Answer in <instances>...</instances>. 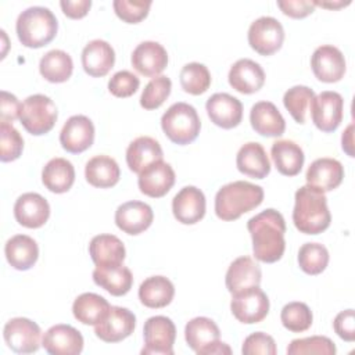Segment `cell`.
Returning <instances> with one entry per match:
<instances>
[{
	"label": "cell",
	"instance_id": "1",
	"mask_svg": "<svg viewBox=\"0 0 355 355\" xmlns=\"http://www.w3.org/2000/svg\"><path fill=\"white\" fill-rule=\"evenodd\" d=\"M247 229L252 239L254 257L265 263L277 262L286 250V222L283 215L268 208L247 222Z\"/></svg>",
	"mask_w": 355,
	"mask_h": 355
},
{
	"label": "cell",
	"instance_id": "35",
	"mask_svg": "<svg viewBox=\"0 0 355 355\" xmlns=\"http://www.w3.org/2000/svg\"><path fill=\"white\" fill-rule=\"evenodd\" d=\"M89 254L96 265H118L126 255L121 239L114 234H97L90 240Z\"/></svg>",
	"mask_w": 355,
	"mask_h": 355
},
{
	"label": "cell",
	"instance_id": "11",
	"mask_svg": "<svg viewBox=\"0 0 355 355\" xmlns=\"http://www.w3.org/2000/svg\"><path fill=\"white\" fill-rule=\"evenodd\" d=\"M248 44L261 55H272L284 42L283 25L273 17H259L248 28Z\"/></svg>",
	"mask_w": 355,
	"mask_h": 355
},
{
	"label": "cell",
	"instance_id": "21",
	"mask_svg": "<svg viewBox=\"0 0 355 355\" xmlns=\"http://www.w3.org/2000/svg\"><path fill=\"white\" fill-rule=\"evenodd\" d=\"M154 219L151 207L143 201H128L115 211V225L126 234L136 236L147 230Z\"/></svg>",
	"mask_w": 355,
	"mask_h": 355
},
{
	"label": "cell",
	"instance_id": "36",
	"mask_svg": "<svg viewBox=\"0 0 355 355\" xmlns=\"http://www.w3.org/2000/svg\"><path fill=\"white\" fill-rule=\"evenodd\" d=\"M175 295L173 283L165 276H150L139 287V300L147 308H164Z\"/></svg>",
	"mask_w": 355,
	"mask_h": 355
},
{
	"label": "cell",
	"instance_id": "10",
	"mask_svg": "<svg viewBox=\"0 0 355 355\" xmlns=\"http://www.w3.org/2000/svg\"><path fill=\"white\" fill-rule=\"evenodd\" d=\"M144 348L141 354L172 355L176 338V327L173 322L162 315L151 316L143 327Z\"/></svg>",
	"mask_w": 355,
	"mask_h": 355
},
{
	"label": "cell",
	"instance_id": "9",
	"mask_svg": "<svg viewBox=\"0 0 355 355\" xmlns=\"http://www.w3.org/2000/svg\"><path fill=\"white\" fill-rule=\"evenodd\" d=\"M7 347L17 354H32L40 348L42 330L28 318H12L3 329Z\"/></svg>",
	"mask_w": 355,
	"mask_h": 355
},
{
	"label": "cell",
	"instance_id": "4",
	"mask_svg": "<svg viewBox=\"0 0 355 355\" xmlns=\"http://www.w3.org/2000/svg\"><path fill=\"white\" fill-rule=\"evenodd\" d=\"M18 40L29 49H40L49 44L57 35L58 22L47 7L33 6L24 10L15 24Z\"/></svg>",
	"mask_w": 355,
	"mask_h": 355
},
{
	"label": "cell",
	"instance_id": "7",
	"mask_svg": "<svg viewBox=\"0 0 355 355\" xmlns=\"http://www.w3.org/2000/svg\"><path fill=\"white\" fill-rule=\"evenodd\" d=\"M57 107L44 94H32L21 105L19 122L25 130L33 136L49 133L57 121Z\"/></svg>",
	"mask_w": 355,
	"mask_h": 355
},
{
	"label": "cell",
	"instance_id": "38",
	"mask_svg": "<svg viewBox=\"0 0 355 355\" xmlns=\"http://www.w3.org/2000/svg\"><path fill=\"white\" fill-rule=\"evenodd\" d=\"M40 75L51 83L67 82L73 71V62L68 53L64 50H50L47 51L39 62Z\"/></svg>",
	"mask_w": 355,
	"mask_h": 355
},
{
	"label": "cell",
	"instance_id": "31",
	"mask_svg": "<svg viewBox=\"0 0 355 355\" xmlns=\"http://www.w3.org/2000/svg\"><path fill=\"white\" fill-rule=\"evenodd\" d=\"M7 262L17 270L31 269L39 258L37 243L26 234H15L4 245Z\"/></svg>",
	"mask_w": 355,
	"mask_h": 355
},
{
	"label": "cell",
	"instance_id": "27",
	"mask_svg": "<svg viewBox=\"0 0 355 355\" xmlns=\"http://www.w3.org/2000/svg\"><path fill=\"white\" fill-rule=\"evenodd\" d=\"M250 122L252 129L265 137H279L286 130V121L270 101H258L251 107Z\"/></svg>",
	"mask_w": 355,
	"mask_h": 355
},
{
	"label": "cell",
	"instance_id": "23",
	"mask_svg": "<svg viewBox=\"0 0 355 355\" xmlns=\"http://www.w3.org/2000/svg\"><path fill=\"white\" fill-rule=\"evenodd\" d=\"M227 79L236 92L252 94L263 86L265 72L258 62L250 58H240L230 67Z\"/></svg>",
	"mask_w": 355,
	"mask_h": 355
},
{
	"label": "cell",
	"instance_id": "2",
	"mask_svg": "<svg viewBox=\"0 0 355 355\" xmlns=\"http://www.w3.org/2000/svg\"><path fill=\"white\" fill-rule=\"evenodd\" d=\"M294 200L293 222L297 230L305 234H319L330 226L331 215L324 193L302 186L295 191Z\"/></svg>",
	"mask_w": 355,
	"mask_h": 355
},
{
	"label": "cell",
	"instance_id": "26",
	"mask_svg": "<svg viewBox=\"0 0 355 355\" xmlns=\"http://www.w3.org/2000/svg\"><path fill=\"white\" fill-rule=\"evenodd\" d=\"M262 272L259 265L251 257H239L227 268L225 283L230 294H236L250 287L261 284Z\"/></svg>",
	"mask_w": 355,
	"mask_h": 355
},
{
	"label": "cell",
	"instance_id": "41",
	"mask_svg": "<svg viewBox=\"0 0 355 355\" xmlns=\"http://www.w3.org/2000/svg\"><path fill=\"white\" fill-rule=\"evenodd\" d=\"M329 263V251L320 243H305L298 251V265L306 275L322 273Z\"/></svg>",
	"mask_w": 355,
	"mask_h": 355
},
{
	"label": "cell",
	"instance_id": "17",
	"mask_svg": "<svg viewBox=\"0 0 355 355\" xmlns=\"http://www.w3.org/2000/svg\"><path fill=\"white\" fill-rule=\"evenodd\" d=\"M83 336L71 324H54L42 338V345L51 355H78L83 349Z\"/></svg>",
	"mask_w": 355,
	"mask_h": 355
},
{
	"label": "cell",
	"instance_id": "42",
	"mask_svg": "<svg viewBox=\"0 0 355 355\" xmlns=\"http://www.w3.org/2000/svg\"><path fill=\"white\" fill-rule=\"evenodd\" d=\"M282 324L293 333H301L312 326V311L304 302H288L283 306L280 312Z\"/></svg>",
	"mask_w": 355,
	"mask_h": 355
},
{
	"label": "cell",
	"instance_id": "49",
	"mask_svg": "<svg viewBox=\"0 0 355 355\" xmlns=\"http://www.w3.org/2000/svg\"><path fill=\"white\" fill-rule=\"evenodd\" d=\"M334 331L337 336L348 343L355 340V315L354 309H345L340 312L333 322Z\"/></svg>",
	"mask_w": 355,
	"mask_h": 355
},
{
	"label": "cell",
	"instance_id": "8",
	"mask_svg": "<svg viewBox=\"0 0 355 355\" xmlns=\"http://www.w3.org/2000/svg\"><path fill=\"white\" fill-rule=\"evenodd\" d=\"M230 311L233 316L245 324L262 322L269 312V298L258 287H250L232 294Z\"/></svg>",
	"mask_w": 355,
	"mask_h": 355
},
{
	"label": "cell",
	"instance_id": "39",
	"mask_svg": "<svg viewBox=\"0 0 355 355\" xmlns=\"http://www.w3.org/2000/svg\"><path fill=\"white\" fill-rule=\"evenodd\" d=\"M315 98V92L302 85L293 86L283 96V104L290 112L293 119L298 123H305L306 112L311 108V103Z\"/></svg>",
	"mask_w": 355,
	"mask_h": 355
},
{
	"label": "cell",
	"instance_id": "32",
	"mask_svg": "<svg viewBox=\"0 0 355 355\" xmlns=\"http://www.w3.org/2000/svg\"><path fill=\"white\" fill-rule=\"evenodd\" d=\"M270 157L276 169L284 176H295L305 161L302 148L293 140H277L270 147Z\"/></svg>",
	"mask_w": 355,
	"mask_h": 355
},
{
	"label": "cell",
	"instance_id": "50",
	"mask_svg": "<svg viewBox=\"0 0 355 355\" xmlns=\"http://www.w3.org/2000/svg\"><path fill=\"white\" fill-rule=\"evenodd\" d=\"M277 7L290 18H305L313 12L315 4L309 0H279Z\"/></svg>",
	"mask_w": 355,
	"mask_h": 355
},
{
	"label": "cell",
	"instance_id": "16",
	"mask_svg": "<svg viewBox=\"0 0 355 355\" xmlns=\"http://www.w3.org/2000/svg\"><path fill=\"white\" fill-rule=\"evenodd\" d=\"M207 114L212 123L222 129H233L243 119L241 101L229 93H215L205 103Z\"/></svg>",
	"mask_w": 355,
	"mask_h": 355
},
{
	"label": "cell",
	"instance_id": "33",
	"mask_svg": "<svg viewBox=\"0 0 355 355\" xmlns=\"http://www.w3.org/2000/svg\"><path fill=\"white\" fill-rule=\"evenodd\" d=\"M42 182L51 193H67L75 182V168L72 162L61 157L50 159L42 171Z\"/></svg>",
	"mask_w": 355,
	"mask_h": 355
},
{
	"label": "cell",
	"instance_id": "30",
	"mask_svg": "<svg viewBox=\"0 0 355 355\" xmlns=\"http://www.w3.org/2000/svg\"><path fill=\"white\" fill-rule=\"evenodd\" d=\"M237 169L250 178L263 179L270 172V161L262 144L248 141L240 147L236 155Z\"/></svg>",
	"mask_w": 355,
	"mask_h": 355
},
{
	"label": "cell",
	"instance_id": "52",
	"mask_svg": "<svg viewBox=\"0 0 355 355\" xmlns=\"http://www.w3.org/2000/svg\"><path fill=\"white\" fill-rule=\"evenodd\" d=\"M60 6H61V10L62 12L68 17V18H72V19H79V18H83L90 7H92V1L90 0H62L60 1Z\"/></svg>",
	"mask_w": 355,
	"mask_h": 355
},
{
	"label": "cell",
	"instance_id": "25",
	"mask_svg": "<svg viewBox=\"0 0 355 355\" xmlns=\"http://www.w3.org/2000/svg\"><path fill=\"white\" fill-rule=\"evenodd\" d=\"M139 189L151 198L164 197L175 184V171L168 162L158 161L139 173Z\"/></svg>",
	"mask_w": 355,
	"mask_h": 355
},
{
	"label": "cell",
	"instance_id": "12",
	"mask_svg": "<svg viewBox=\"0 0 355 355\" xmlns=\"http://www.w3.org/2000/svg\"><path fill=\"white\" fill-rule=\"evenodd\" d=\"M311 116L315 126L324 132H334L344 116V98L340 93L324 90L311 103Z\"/></svg>",
	"mask_w": 355,
	"mask_h": 355
},
{
	"label": "cell",
	"instance_id": "24",
	"mask_svg": "<svg viewBox=\"0 0 355 355\" xmlns=\"http://www.w3.org/2000/svg\"><path fill=\"white\" fill-rule=\"evenodd\" d=\"M82 67L89 76H105L115 64V51L112 46L101 39L89 42L82 50Z\"/></svg>",
	"mask_w": 355,
	"mask_h": 355
},
{
	"label": "cell",
	"instance_id": "19",
	"mask_svg": "<svg viewBox=\"0 0 355 355\" xmlns=\"http://www.w3.org/2000/svg\"><path fill=\"white\" fill-rule=\"evenodd\" d=\"M205 196L196 186L183 187L172 200L173 216L183 225L200 222L205 215Z\"/></svg>",
	"mask_w": 355,
	"mask_h": 355
},
{
	"label": "cell",
	"instance_id": "13",
	"mask_svg": "<svg viewBox=\"0 0 355 355\" xmlns=\"http://www.w3.org/2000/svg\"><path fill=\"white\" fill-rule=\"evenodd\" d=\"M136 327V316L122 306H111L105 318L94 326L96 336L104 343H119L129 337Z\"/></svg>",
	"mask_w": 355,
	"mask_h": 355
},
{
	"label": "cell",
	"instance_id": "40",
	"mask_svg": "<svg viewBox=\"0 0 355 355\" xmlns=\"http://www.w3.org/2000/svg\"><path fill=\"white\" fill-rule=\"evenodd\" d=\"M182 89L193 96L205 93L211 85V73L204 64L189 62L186 64L179 75Z\"/></svg>",
	"mask_w": 355,
	"mask_h": 355
},
{
	"label": "cell",
	"instance_id": "47",
	"mask_svg": "<svg viewBox=\"0 0 355 355\" xmlns=\"http://www.w3.org/2000/svg\"><path fill=\"white\" fill-rule=\"evenodd\" d=\"M140 86V79L130 71H118L108 80V90L112 96L125 98L130 97L137 92Z\"/></svg>",
	"mask_w": 355,
	"mask_h": 355
},
{
	"label": "cell",
	"instance_id": "34",
	"mask_svg": "<svg viewBox=\"0 0 355 355\" xmlns=\"http://www.w3.org/2000/svg\"><path fill=\"white\" fill-rule=\"evenodd\" d=\"M121 171L116 161L108 155H96L86 162L85 178L89 184L108 189L119 182Z\"/></svg>",
	"mask_w": 355,
	"mask_h": 355
},
{
	"label": "cell",
	"instance_id": "48",
	"mask_svg": "<svg viewBox=\"0 0 355 355\" xmlns=\"http://www.w3.org/2000/svg\"><path fill=\"white\" fill-rule=\"evenodd\" d=\"M241 352L244 355H275L277 352V348L272 336L262 331H255L244 340Z\"/></svg>",
	"mask_w": 355,
	"mask_h": 355
},
{
	"label": "cell",
	"instance_id": "46",
	"mask_svg": "<svg viewBox=\"0 0 355 355\" xmlns=\"http://www.w3.org/2000/svg\"><path fill=\"white\" fill-rule=\"evenodd\" d=\"M114 11L119 19L126 24H139L150 11V0H115L112 3Z\"/></svg>",
	"mask_w": 355,
	"mask_h": 355
},
{
	"label": "cell",
	"instance_id": "29",
	"mask_svg": "<svg viewBox=\"0 0 355 355\" xmlns=\"http://www.w3.org/2000/svg\"><path fill=\"white\" fill-rule=\"evenodd\" d=\"M164 153L159 143L150 136L136 137L126 148V164L135 173H141L150 165L162 161Z\"/></svg>",
	"mask_w": 355,
	"mask_h": 355
},
{
	"label": "cell",
	"instance_id": "6",
	"mask_svg": "<svg viewBox=\"0 0 355 355\" xmlns=\"http://www.w3.org/2000/svg\"><path fill=\"white\" fill-rule=\"evenodd\" d=\"M184 338L187 345L198 355L232 354L230 347L219 340L220 331L216 323L205 316H197L187 322Z\"/></svg>",
	"mask_w": 355,
	"mask_h": 355
},
{
	"label": "cell",
	"instance_id": "3",
	"mask_svg": "<svg viewBox=\"0 0 355 355\" xmlns=\"http://www.w3.org/2000/svg\"><path fill=\"white\" fill-rule=\"evenodd\" d=\"M263 189L244 180H236L222 186L215 196V214L222 220H236L243 214L261 205Z\"/></svg>",
	"mask_w": 355,
	"mask_h": 355
},
{
	"label": "cell",
	"instance_id": "5",
	"mask_svg": "<svg viewBox=\"0 0 355 355\" xmlns=\"http://www.w3.org/2000/svg\"><path fill=\"white\" fill-rule=\"evenodd\" d=\"M161 128L172 143L186 146L197 139L201 129V121L193 105L180 101L172 104L164 112Z\"/></svg>",
	"mask_w": 355,
	"mask_h": 355
},
{
	"label": "cell",
	"instance_id": "20",
	"mask_svg": "<svg viewBox=\"0 0 355 355\" xmlns=\"http://www.w3.org/2000/svg\"><path fill=\"white\" fill-rule=\"evenodd\" d=\"M15 220L28 229L42 227L50 216V205L39 193H24L14 204Z\"/></svg>",
	"mask_w": 355,
	"mask_h": 355
},
{
	"label": "cell",
	"instance_id": "22",
	"mask_svg": "<svg viewBox=\"0 0 355 355\" xmlns=\"http://www.w3.org/2000/svg\"><path fill=\"white\" fill-rule=\"evenodd\" d=\"M132 67L143 76L155 78L168 65V53L158 42H141L132 53Z\"/></svg>",
	"mask_w": 355,
	"mask_h": 355
},
{
	"label": "cell",
	"instance_id": "45",
	"mask_svg": "<svg viewBox=\"0 0 355 355\" xmlns=\"http://www.w3.org/2000/svg\"><path fill=\"white\" fill-rule=\"evenodd\" d=\"M24 150V139L12 123H0V159L11 162L21 157Z\"/></svg>",
	"mask_w": 355,
	"mask_h": 355
},
{
	"label": "cell",
	"instance_id": "44",
	"mask_svg": "<svg viewBox=\"0 0 355 355\" xmlns=\"http://www.w3.org/2000/svg\"><path fill=\"white\" fill-rule=\"evenodd\" d=\"M334 343L324 336H311L305 338H295L287 347L288 355H305V354H319V355H334Z\"/></svg>",
	"mask_w": 355,
	"mask_h": 355
},
{
	"label": "cell",
	"instance_id": "18",
	"mask_svg": "<svg viewBox=\"0 0 355 355\" xmlns=\"http://www.w3.org/2000/svg\"><path fill=\"white\" fill-rule=\"evenodd\" d=\"M306 186L322 193L337 189L344 179V166L334 158H318L306 169Z\"/></svg>",
	"mask_w": 355,
	"mask_h": 355
},
{
	"label": "cell",
	"instance_id": "28",
	"mask_svg": "<svg viewBox=\"0 0 355 355\" xmlns=\"http://www.w3.org/2000/svg\"><path fill=\"white\" fill-rule=\"evenodd\" d=\"M93 282L115 297L125 295L133 284V275L129 268L118 265H96L93 270Z\"/></svg>",
	"mask_w": 355,
	"mask_h": 355
},
{
	"label": "cell",
	"instance_id": "15",
	"mask_svg": "<svg viewBox=\"0 0 355 355\" xmlns=\"http://www.w3.org/2000/svg\"><path fill=\"white\" fill-rule=\"evenodd\" d=\"M94 141V125L85 115H72L60 132L62 148L71 154L86 151Z\"/></svg>",
	"mask_w": 355,
	"mask_h": 355
},
{
	"label": "cell",
	"instance_id": "54",
	"mask_svg": "<svg viewBox=\"0 0 355 355\" xmlns=\"http://www.w3.org/2000/svg\"><path fill=\"white\" fill-rule=\"evenodd\" d=\"M351 1H347V3H344V1H337V3H331V1H313V4L315 6H320V7H323V8H340V7H345V6H348Z\"/></svg>",
	"mask_w": 355,
	"mask_h": 355
},
{
	"label": "cell",
	"instance_id": "51",
	"mask_svg": "<svg viewBox=\"0 0 355 355\" xmlns=\"http://www.w3.org/2000/svg\"><path fill=\"white\" fill-rule=\"evenodd\" d=\"M1 98H0V118L1 122L6 123H12L15 119H19V114H21V103L18 101V98L6 92L1 90Z\"/></svg>",
	"mask_w": 355,
	"mask_h": 355
},
{
	"label": "cell",
	"instance_id": "14",
	"mask_svg": "<svg viewBox=\"0 0 355 355\" xmlns=\"http://www.w3.org/2000/svg\"><path fill=\"white\" fill-rule=\"evenodd\" d=\"M311 67L313 75L324 83H334L343 79L347 64L344 54L340 49L331 44L319 46L312 57H311Z\"/></svg>",
	"mask_w": 355,
	"mask_h": 355
},
{
	"label": "cell",
	"instance_id": "37",
	"mask_svg": "<svg viewBox=\"0 0 355 355\" xmlns=\"http://www.w3.org/2000/svg\"><path fill=\"white\" fill-rule=\"evenodd\" d=\"M110 308L111 305L104 297L96 293H83L75 298L72 304V313L78 322L96 326L105 318Z\"/></svg>",
	"mask_w": 355,
	"mask_h": 355
},
{
	"label": "cell",
	"instance_id": "43",
	"mask_svg": "<svg viewBox=\"0 0 355 355\" xmlns=\"http://www.w3.org/2000/svg\"><path fill=\"white\" fill-rule=\"evenodd\" d=\"M172 82L168 76L159 75L153 78L144 87L140 96V105L144 110H157L169 97Z\"/></svg>",
	"mask_w": 355,
	"mask_h": 355
},
{
	"label": "cell",
	"instance_id": "53",
	"mask_svg": "<svg viewBox=\"0 0 355 355\" xmlns=\"http://www.w3.org/2000/svg\"><path fill=\"white\" fill-rule=\"evenodd\" d=\"M352 129H354V125H348V128L345 129V132H343V136H341V146H343V150L349 155V157H354V150H352Z\"/></svg>",
	"mask_w": 355,
	"mask_h": 355
}]
</instances>
